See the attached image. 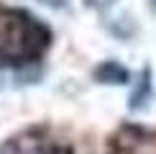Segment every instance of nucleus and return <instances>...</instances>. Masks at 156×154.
<instances>
[{
  "label": "nucleus",
  "instance_id": "1",
  "mask_svg": "<svg viewBox=\"0 0 156 154\" xmlns=\"http://www.w3.org/2000/svg\"><path fill=\"white\" fill-rule=\"evenodd\" d=\"M49 28L23 10L0 8V64H26L49 46Z\"/></svg>",
  "mask_w": 156,
  "mask_h": 154
},
{
  "label": "nucleus",
  "instance_id": "2",
  "mask_svg": "<svg viewBox=\"0 0 156 154\" xmlns=\"http://www.w3.org/2000/svg\"><path fill=\"white\" fill-rule=\"evenodd\" d=\"M0 154H72L62 144H44L36 134H23L0 146Z\"/></svg>",
  "mask_w": 156,
  "mask_h": 154
},
{
  "label": "nucleus",
  "instance_id": "3",
  "mask_svg": "<svg viewBox=\"0 0 156 154\" xmlns=\"http://www.w3.org/2000/svg\"><path fill=\"white\" fill-rule=\"evenodd\" d=\"M95 77L100 82H108V85H120V82H128V69L120 67L118 62H102L95 69Z\"/></svg>",
  "mask_w": 156,
  "mask_h": 154
},
{
  "label": "nucleus",
  "instance_id": "4",
  "mask_svg": "<svg viewBox=\"0 0 156 154\" xmlns=\"http://www.w3.org/2000/svg\"><path fill=\"white\" fill-rule=\"evenodd\" d=\"M148 93H151V82H148V72H144V80H141V87L131 95V108H138L148 100Z\"/></svg>",
  "mask_w": 156,
  "mask_h": 154
},
{
  "label": "nucleus",
  "instance_id": "5",
  "mask_svg": "<svg viewBox=\"0 0 156 154\" xmlns=\"http://www.w3.org/2000/svg\"><path fill=\"white\" fill-rule=\"evenodd\" d=\"M87 3L92 5V8H100V10H102V8H110L115 0H87Z\"/></svg>",
  "mask_w": 156,
  "mask_h": 154
},
{
  "label": "nucleus",
  "instance_id": "6",
  "mask_svg": "<svg viewBox=\"0 0 156 154\" xmlns=\"http://www.w3.org/2000/svg\"><path fill=\"white\" fill-rule=\"evenodd\" d=\"M151 8H154V10H156V0H151Z\"/></svg>",
  "mask_w": 156,
  "mask_h": 154
}]
</instances>
